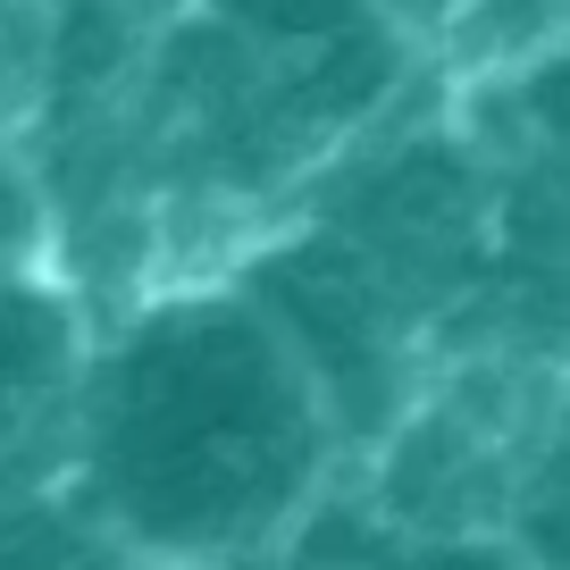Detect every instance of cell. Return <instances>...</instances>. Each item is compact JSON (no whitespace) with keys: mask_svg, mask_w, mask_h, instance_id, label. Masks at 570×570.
I'll list each match as a JSON object with an SVG mask.
<instances>
[{"mask_svg":"<svg viewBox=\"0 0 570 570\" xmlns=\"http://www.w3.org/2000/svg\"><path fill=\"white\" fill-rule=\"evenodd\" d=\"M344 462L303 353L227 268H185L101 311L68 495L118 562H285Z\"/></svg>","mask_w":570,"mask_h":570,"instance_id":"1","label":"cell"},{"mask_svg":"<svg viewBox=\"0 0 570 570\" xmlns=\"http://www.w3.org/2000/svg\"><path fill=\"white\" fill-rule=\"evenodd\" d=\"M428 76V42L377 0H185L135 68L168 277L227 268L261 227L294 218L311 177Z\"/></svg>","mask_w":570,"mask_h":570,"instance_id":"2","label":"cell"},{"mask_svg":"<svg viewBox=\"0 0 570 570\" xmlns=\"http://www.w3.org/2000/svg\"><path fill=\"white\" fill-rule=\"evenodd\" d=\"M227 277L244 285L252 303L285 327V344L303 353V370H311V386L327 394L353 462L420 403L428 377H436L420 320L394 303L386 285L361 268V252L336 244L320 218L294 210V218H277V227H261L227 261Z\"/></svg>","mask_w":570,"mask_h":570,"instance_id":"3","label":"cell"},{"mask_svg":"<svg viewBox=\"0 0 570 570\" xmlns=\"http://www.w3.org/2000/svg\"><path fill=\"white\" fill-rule=\"evenodd\" d=\"M92 303L68 268H0V479H68Z\"/></svg>","mask_w":570,"mask_h":570,"instance_id":"4","label":"cell"},{"mask_svg":"<svg viewBox=\"0 0 570 570\" xmlns=\"http://www.w3.org/2000/svg\"><path fill=\"white\" fill-rule=\"evenodd\" d=\"M445 92L495 151H520V160L553 168L570 185V35L512 59V68H495V76H462Z\"/></svg>","mask_w":570,"mask_h":570,"instance_id":"5","label":"cell"},{"mask_svg":"<svg viewBox=\"0 0 570 570\" xmlns=\"http://www.w3.org/2000/svg\"><path fill=\"white\" fill-rule=\"evenodd\" d=\"M503 546H512V562H570V394L520 436Z\"/></svg>","mask_w":570,"mask_h":570,"instance_id":"6","label":"cell"},{"mask_svg":"<svg viewBox=\"0 0 570 570\" xmlns=\"http://www.w3.org/2000/svg\"><path fill=\"white\" fill-rule=\"evenodd\" d=\"M51 85V0H0V135H26Z\"/></svg>","mask_w":570,"mask_h":570,"instance_id":"7","label":"cell"},{"mask_svg":"<svg viewBox=\"0 0 570 570\" xmlns=\"http://www.w3.org/2000/svg\"><path fill=\"white\" fill-rule=\"evenodd\" d=\"M377 9H386L403 35H420V42H428V59H436V35H445V18L462 9V0H377Z\"/></svg>","mask_w":570,"mask_h":570,"instance_id":"8","label":"cell"}]
</instances>
